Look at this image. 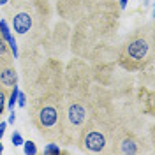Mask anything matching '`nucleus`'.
Returning <instances> with one entry per match:
<instances>
[{
  "instance_id": "obj_1",
  "label": "nucleus",
  "mask_w": 155,
  "mask_h": 155,
  "mask_svg": "<svg viewBox=\"0 0 155 155\" xmlns=\"http://www.w3.org/2000/svg\"><path fill=\"white\" fill-rule=\"evenodd\" d=\"M94 69L83 58H74L64 69L62 87V143L72 145L94 109Z\"/></svg>"
},
{
  "instance_id": "obj_2",
  "label": "nucleus",
  "mask_w": 155,
  "mask_h": 155,
  "mask_svg": "<svg viewBox=\"0 0 155 155\" xmlns=\"http://www.w3.org/2000/svg\"><path fill=\"white\" fill-rule=\"evenodd\" d=\"M120 14L90 12L76 21V28L71 32V49L78 58L92 60L95 65L109 64L104 58L111 53V41L116 35V21Z\"/></svg>"
},
{
  "instance_id": "obj_3",
  "label": "nucleus",
  "mask_w": 155,
  "mask_h": 155,
  "mask_svg": "<svg viewBox=\"0 0 155 155\" xmlns=\"http://www.w3.org/2000/svg\"><path fill=\"white\" fill-rule=\"evenodd\" d=\"M4 12L21 48L42 46L49 32L48 23L53 16L49 0H11L4 7Z\"/></svg>"
},
{
  "instance_id": "obj_4",
  "label": "nucleus",
  "mask_w": 155,
  "mask_h": 155,
  "mask_svg": "<svg viewBox=\"0 0 155 155\" xmlns=\"http://www.w3.org/2000/svg\"><path fill=\"white\" fill-rule=\"evenodd\" d=\"M120 118L113 111L101 109L94 101V109L88 122L83 125L76 145L85 153H113V139Z\"/></svg>"
},
{
  "instance_id": "obj_5",
  "label": "nucleus",
  "mask_w": 155,
  "mask_h": 155,
  "mask_svg": "<svg viewBox=\"0 0 155 155\" xmlns=\"http://www.w3.org/2000/svg\"><path fill=\"white\" fill-rule=\"evenodd\" d=\"M30 120L48 141L62 139V90H48L30 102Z\"/></svg>"
},
{
  "instance_id": "obj_6",
  "label": "nucleus",
  "mask_w": 155,
  "mask_h": 155,
  "mask_svg": "<svg viewBox=\"0 0 155 155\" xmlns=\"http://www.w3.org/2000/svg\"><path fill=\"white\" fill-rule=\"evenodd\" d=\"M116 62L129 72H141L153 64V27L148 23L132 32L116 49Z\"/></svg>"
},
{
  "instance_id": "obj_7",
  "label": "nucleus",
  "mask_w": 155,
  "mask_h": 155,
  "mask_svg": "<svg viewBox=\"0 0 155 155\" xmlns=\"http://www.w3.org/2000/svg\"><path fill=\"white\" fill-rule=\"evenodd\" d=\"M146 152L145 139L139 137L125 122H118L113 139V153L116 155H139Z\"/></svg>"
},
{
  "instance_id": "obj_8",
  "label": "nucleus",
  "mask_w": 155,
  "mask_h": 155,
  "mask_svg": "<svg viewBox=\"0 0 155 155\" xmlns=\"http://www.w3.org/2000/svg\"><path fill=\"white\" fill-rule=\"evenodd\" d=\"M71 25L67 21H58L55 25V28L49 30L42 46L46 48L48 57L53 58H62L69 49H71Z\"/></svg>"
},
{
  "instance_id": "obj_9",
  "label": "nucleus",
  "mask_w": 155,
  "mask_h": 155,
  "mask_svg": "<svg viewBox=\"0 0 155 155\" xmlns=\"http://www.w3.org/2000/svg\"><path fill=\"white\" fill-rule=\"evenodd\" d=\"M57 12L64 21L76 23L85 16V4L83 0H57Z\"/></svg>"
},
{
  "instance_id": "obj_10",
  "label": "nucleus",
  "mask_w": 155,
  "mask_h": 155,
  "mask_svg": "<svg viewBox=\"0 0 155 155\" xmlns=\"http://www.w3.org/2000/svg\"><path fill=\"white\" fill-rule=\"evenodd\" d=\"M0 85L7 90L18 85V71H16L12 57L0 60Z\"/></svg>"
},
{
  "instance_id": "obj_11",
  "label": "nucleus",
  "mask_w": 155,
  "mask_h": 155,
  "mask_svg": "<svg viewBox=\"0 0 155 155\" xmlns=\"http://www.w3.org/2000/svg\"><path fill=\"white\" fill-rule=\"evenodd\" d=\"M0 35L4 37V41L9 44L11 51H12V57H14V60L19 57V46H18V41H16V37L12 35V32H11V27L9 23L5 21V19H0Z\"/></svg>"
},
{
  "instance_id": "obj_12",
  "label": "nucleus",
  "mask_w": 155,
  "mask_h": 155,
  "mask_svg": "<svg viewBox=\"0 0 155 155\" xmlns=\"http://www.w3.org/2000/svg\"><path fill=\"white\" fill-rule=\"evenodd\" d=\"M42 153H46V155H60V153H69V152H67V150H62V148L58 146V143H55V141H49L48 145L44 146Z\"/></svg>"
},
{
  "instance_id": "obj_13",
  "label": "nucleus",
  "mask_w": 155,
  "mask_h": 155,
  "mask_svg": "<svg viewBox=\"0 0 155 155\" xmlns=\"http://www.w3.org/2000/svg\"><path fill=\"white\" fill-rule=\"evenodd\" d=\"M7 95H9V90L0 85V120L5 115V109H7Z\"/></svg>"
},
{
  "instance_id": "obj_14",
  "label": "nucleus",
  "mask_w": 155,
  "mask_h": 155,
  "mask_svg": "<svg viewBox=\"0 0 155 155\" xmlns=\"http://www.w3.org/2000/svg\"><path fill=\"white\" fill-rule=\"evenodd\" d=\"M18 92H19V87H12L9 90V95H7V107L9 111H14V106H16V101H18Z\"/></svg>"
},
{
  "instance_id": "obj_15",
  "label": "nucleus",
  "mask_w": 155,
  "mask_h": 155,
  "mask_svg": "<svg viewBox=\"0 0 155 155\" xmlns=\"http://www.w3.org/2000/svg\"><path fill=\"white\" fill-rule=\"evenodd\" d=\"M11 57H12V51H11L9 44H7V42L4 41V37L0 35V60H4V58H11Z\"/></svg>"
},
{
  "instance_id": "obj_16",
  "label": "nucleus",
  "mask_w": 155,
  "mask_h": 155,
  "mask_svg": "<svg viewBox=\"0 0 155 155\" xmlns=\"http://www.w3.org/2000/svg\"><path fill=\"white\" fill-rule=\"evenodd\" d=\"M23 152L27 155H35L39 153L37 146H35V143L32 141V139H28V141H23Z\"/></svg>"
},
{
  "instance_id": "obj_17",
  "label": "nucleus",
  "mask_w": 155,
  "mask_h": 155,
  "mask_svg": "<svg viewBox=\"0 0 155 155\" xmlns=\"http://www.w3.org/2000/svg\"><path fill=\"white\" fill-rule=\"evenodd\" d=\"M23 136H21V132L19 130H14L12 134H11V143H12V146H21L23 145Z\"/></svg>"
},
{
  "instance_id": "obj_18",
  "label": "nucleus",
  "mask_w": 155,
  "mask_h": 155,
  "mask_svg": "<svg viewBox=\"0 0 155 155\" xmlns=\"http://www.w3.org/2000/svg\"><path fill=\"white\" fill-rule=\"evenodd\" d=\"M16 102H18V106H19V107H27V106H28V99H27V94L19 90V92H18V101H16Z\"/></svg>"
},
{
  "instance_id": "obj_19",
  "label": "nucleus",
  "mask_w": 155,
  "mask_h": 155,
  "mask_svg": "<svg viewBox=\"0 0 155 155\" xmlns=\"http://www.w3.org/2000/svg\"><path fill=\"white\" fill-rule=\"evenodd\" d=\"M5 129H7V122L0 120V141H2V137H4V134H5Z\"/></svg>"
},
{
  "instance_id": "obj_20",
  "label": "nucleus",
  "mask_w": 155,
  "mask_h": 155,
  "mask_svg": "<svg viewBox=\"0 0 155 155\" xmlns=\"http://www.w3.org/2000/svg\"><path fill=\"white\" fill-rule=\"evenodd\" d=\"M16 124V113L9 111V120H7V125H14Z\"/></svg>"
},
{
  "instance_id": "obj_21",
  "label": "nucleus",
  "mask_w": 155,
  "mask_h": 155,
  "mask_svg": "<svg viewBox=\"0 0 155 155\" xmlns=\"http://www.w3.org/2000/svg\"><path fill=\"white\" fill-rule=\"evenodd\" d=\"M129 4V0H118V5H120V11H124Z\"/></svg>"
},
{
  "instance_id": "obj_22",
  "label": "nucleus",
  "mask_w": 155,
  "mask_h": 155,
  "mask_svg": "<svg viewBox=\"0 0 155 155\" xmlns=\"http://www.w3.org/2000/svg\"><path fill=\"white\" fill-rule=\"evenodd\" d=\"M9 2H11V0H0V7H5Z\"/></svg>"
},
{
  "instance_id": "obj_23",
  "label": "nucleus",
  "mask_w": 155,
  "mask_h": 155,
  "mask_svg": "<svg viewBox=\"0 0 155 155\" xmlns=\"http://www.w3.org/2000/svg\"><path fill=\"white\" fill-rule=\"evenodd\" d=\"M2 152H4V145H2V143H0V153H2Z\"/></svg>"
}]
</instances>
